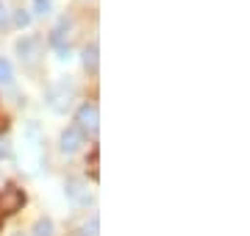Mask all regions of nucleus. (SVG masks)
Returning <instances> with one entry per match:
<instances>
[{"instance_id":"nucleus-9","label":"nucleus","mask_w":250,"mask_h":236,"mask_svg":"<svg viewBox=\"0 0 250 236\" xmlns=\"http://www.w3.org/2000/svg\"><path fill=\"white\" fill-rule=\"evenodd\" d=\"M31 234H34V236H53L56 234L53 219H50V217H39L34 222V228H31Z\"/></svg>"},{"instance_id":"nucleus-12","label":"nucleus","mask_w":250,"mask_h":236,"mask_svg":"<svg viewBox=\"0 0 250 236\" xmlns=\"http://www.w3.org/2000/svg\"><path fill=\"white\" fill-rule=\"evenodd\" d=\"M14 81V70H11L9 59H0V83H11Z\"/></svg>"},{"instance_id":"nucleus-13","label":"nucleus","mask_w":250,"mask_h":236,"mask_svg":"<svg viewBox=\"0 0 250 236\" xmlns=\"http://www.w3.org/2000/svg\"><path fill=\"white\" fill-rule=\"evenodd\" d=\"M14 22H17L20 28H28V25H31V14H28L25 9H17V11H14Z\"/></svg>"},{"instance_id":"nucleus-2","label":"nucleus","mask_w":250,"mask_h":236,"mask_svg":"<svg viewBox=\"0 0 250 236\" xmlns=\"http://www.w3.org/2000/svg\"><path fill=\"white\" fill-rule=\"evenodd\" d=\"M72 98H75V86L67 83V81L56 83V86L47 89V103H50V109L59 111V114H64V111L72 106Z\"/></svg>"},{"instance_id":"nucleus-3","label":"nucleus","mask_w":250,"mask_h":236,"mask_svg":"<svg viewBox=\"0 0 250 236\" xmlns=\"http://www.w3.org/2000/svg\"><path fill=\"white\" fill-rule=\"evenodd\" d=\"M22 206H25V192L22 189H17V186H6V189H0V214H3V217L17 214Z\"/></svg>"},{"instance_id":"nucleus-4","label":"nucleus","mask_w":250,"mask_h":236,"mask_svg":"<svg viewBox=\"0 0 250 236\" xmlns=\"http://www.w3.org/2000/svg\"><path fill=\"white\" fill-rule=\"evenodd\" d=\"M83 134H81L75 125H70V128H64L62 131V137H59V147H62V153H67V156H72V153H78L81 147H83Z\"/></svg>"},{"instance_id":"nucleus-15","label":"nucleus","mask_w":250,"mask_h":236,"mask_svg":"<svg viewBox=\"0 0 250 236\" xmlns=\"http://www.w3.org/2000/svg\"><path fill=\"white\" fill-rule=\"evenodd\" d=\"M6 22V6H3V0H0V25Z\"/></svg>"},{"instance_id":"nucleus-14","label":"nucleus","mask_w":250,"mask_h":236,"mask_svg":"<svg viewBox=\"0 0 250 236\" xmlns=\"http://www.w3.org/2000/svg\"><path fill=\"white\" fill-rule=\"evenodd\" d=\"M86 167H89V175L98 181V150H92V158L86 161Z\"/></svg>"},{"instance_id":"nucleus-11","label":"nucleus","mask_w":250,"mask_h":236,"mask_svg":"<svg viewBox=\"0 0 250 236\" xmlns=\"http://www.w3.org/2000/svg\"><path fill=\"white\" fill-rule=\"evenodd\" d=\"M53 11V0H34V14L36 17H47Z\"/></svg>"},{"instance_id":"nucleus-5","label":"nucleus","mask_w":250,"mask_h":236,"mask_svg":"<svg viewBox=\"0 0 250 236\" xmlns=\"http://www.w3.org/2000/svg\"><path fill=\"white\" fill-rule=\"evenodd\" d=\"M64 189H67V197H70L75 206H89L92 200H95V195L86 189V183L78 181V178H70V181L64 183Z\"/></svg>"},{"instance_id":"nucleus-6","label":"nucleus","mask_w":250,"mask_h":236,"mask_svg":"<svg viewBox=\"0 0 250 236\" xmlns=\"http://www.w3.org/2000/svg\"><path fill=\"white\" fill-rule=\"evenodd\" d=\"M39 47H42V42L36 37H25L17 42V53H20V61L25 64H36V59H39Z\"/></svg>"},{"instance_id":"nucleus-16","label":"nucleus","mask_w":250,"mask_h":236,"mask_svg":"<svg viewBox=\"0 0 250 236\" xmlns=\"http://www.w3.org/2000/svg\"><path fill=\"white\" fill-rule=\"evenodd\" d=\"M0 158H6V145L0 142Z\"/></svg>"},{"instance_id":"nucleus-17","label":"nucleus","mask_w":250,"mask_h":236,"mask_svg":"<svg viewBox=\"0 0 250 236\" xmlns=\"http://www.w3.org/2000/svg\"><path fill=\"white\" fill-rule=\"evenodd\" d=\"M3 222H6V217H3V214H0V228H3Z\"/></svg>"},{"instance_id":"nucleus-8","label":"nucleus","mask_w":250,"mask_h":236,"mask_svg":"<svg viewBox=\"0 0 250 236\" xmlns=\"http://www.w3.org/2000/svg\"><path fill=\"white\" fill-rule=\"evenodd\" d=\"M67 34H70V20H62V22L50 31V45H53V47H64Z\"/></svg>"},{"instance_id":"nucleus-10","label":"nucleus","mask_w":250,"mask_h":236,"mask_svg":"<svg viewBox=\"0 0 250 236\" xmlns=\"http://www.w3.org/2000/svg\"><path fill=\"white\" fill-rule=\"evenodd\" d=\"M81 236H100V217H98V214H92V217L83 222Z\"/></svg>"},{"instance_id":"nucleus-18","label":"nucleus","mask_w":250,"mask_h":236,"mask_svg":"<svg viewBox=\"0 0 250 236\" xmlns=\"http://www.w3.org/2000/svg\"><path fill=\"white\" fill-rule=\"evenodd\" d=\"M17 236H22V234H17Z\"/></svg>"},{"instance_id":"nucleus-1","label":"nucleus","mask_w":250,"mask_h":236,"mask_svg":"<svg viewBox=\"0 0 250 236\" xmlns=\"http://www.w3.org/2000/svg\"><path fill=\"white\" fill-rule=\"evenodd\" d=\"M75 122H78V131L86 137V134H98L100 131V109L98 103H83L78 111H75Z\"/></svg>"},{"instance_id":"nucleus-7","label":"nucleus","mask_w":250,"mask_h":236,"mask_svg":"<svg viewBox=\"0 0 250 236\" xmlns=\"http://www.w3.org/2000/svg\"><path fill=\"white\" fill-rule=\"evenodd\" d=\"M81 61H83V67H86L89 73H98V64H100V47H98V42H92V45H86L83 50H81Z\"/></svg>"}]
</instances>
